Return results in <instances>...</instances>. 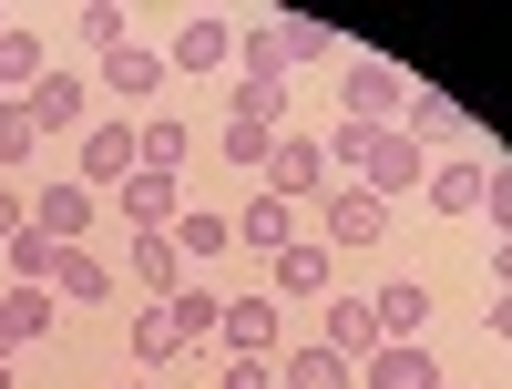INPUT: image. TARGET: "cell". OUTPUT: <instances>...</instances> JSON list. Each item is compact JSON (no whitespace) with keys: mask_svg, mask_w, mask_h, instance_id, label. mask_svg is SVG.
I'll use <instances>...</instances> for the list:
<instances>
[{"mask_svg":"<svg viewBox=\"0 0 512 389\" xmlns=\"http://www.w3.org/2000/svg\"><path fill=\"white\" fill-rule=\"evenodd\" d=\"M0 31H11V21H0Z\"/></svg>","mask_w":512,"mask_h":389,"instance_id":"60d3db41","label":"cell"},{"mask_svg":"<svg viewBox=\"0 0 512 389\" xmlns=\"http://www.w3.org/2000/svg\"><path fill=\"white\" fill-rule=\"evenodd\" d=\"M216 389H277V369H267V359H226Z\"/></svg>","mask_w":512,"mask_h":389,"instance_id":"d6a6232c","label":"cell"},{"mask_svg":"<svg viewBox=\"0 0 512 389\" xmlns=\"http://www.w3.org/2000/svg\"><path fill=\"white\" fill-rule=\"evenodd\" d=\"M318 349H338L349 369L379 349V318H369V297H328V338H318Z\"/></svg>","mask_w":512,"mask_h":389,"instance_id":"e0dca14e","label":"cell"},{"mask_svg":"<svg viewBox=\"0 0 512 389\" xmlns=\"http://www.w3.org/2000/svg\"><path fill=\"white\" fill-rule=\"evenodd\" d=\"M103 82H113L123 103H144V93H164V52H144V41H123V52L103 62Z\"/></svg>","mask_w":512,"mask_h":389,"instance_id":"44dd1931","label":"cell"},{"mask_svg":"<svg viewBox=\"0 0 512 389\" xmlns=\"http://www.w3.org/2000/svg\"><path fill=\"white\" fill-rule=\"evenodd\" d=\"M328 236L338 246H379L390 236V205H379L369 185H328Z\"/></svg>","mask_w":512,"mask_h":389,"instance_id":"ba28073f","label":"cell"},{"mask_svg":"<svg viewBox=\"0 0 512 389\" xmlns=\"http://www.w3.org/2000/svg\"><path fill=\"white\" fill-rule=\"evenodd\" d=\"M226 246H236L226 215H175V256H185V267H195V256H226Z\"/></svg>","mask_w":512,"mask_h":389,"instance_id":"f1b7e54d","label":"cell"},{"mask_svg":"<svg viewBox=\"0 0 512 389\" xmlns=\"http://www.w3.org/2000/svg\"><path fill=\"white\" fill-rule=\"evenodd\" d=\"M338 103H349V123L390 134V123L410 113V72H400V62H349V93H338Z\"/></svg>","mask_w":512,"mask_h":389,"instance_id":"6da1fadb","label":"cell"},{"mask_svg":"<svg viewBox=\"0 0 512 389\" xmlns=\"http://www.w3.org/2000/svg\"><path fill=\"white\" fill-rule=\"evenodd\" d=\"M277 389H359V369L308 338V349H287V359H277Z\"/></svg>","mask_w":512,"mask_h":389,"instance_id":"2e32d148","label":"cell"},{"mask_svg":"<svg viewBox=\"0 0 512 389\" xmlns=\"http://www.w3.org/2000/svg\"><path fill=\"white\" fill-rule=\"evenodd\" d=\"M0 389H11V359H0Z\"/></svg>","mask_w":512,"mask_h":389,"instance_id":"74e56055","label":"cell"},{"mask_svg":"<svg viewBox=\"0 0 512 389\" xmlns=\"http://www.w3.org/2000/svg\"><path fill=\"white\" fill-rule=\"evenodd\" d=\"M267 195H328V154H318V134H277V154H267Z\"/></svg>","mask_w":512,"mask_h":389,"instance_id":"5b68a950","label":"cell"},{"mask_svg":"<svg viewBox=\"0 0 512 389\" xmlns=\"http://www.w3.org/2000/svg\"><path fill=\"white\" fill-rule=\"evenodd\" d=\"M52 256H62L52 236H41V226H21L11 246H0V267H11V287H52Z\"/></svg>","mask_w":512,"mask_h":389,"instance_id":"cb8c5ba5","label":"cell"},{"mask_svg":"<svg viewBox=\"0 0 512 389\" xmlns=\"http://www.w3.org/2000/svg\"><path fill=\"white\" fill-rule=\"evenodd\" d=\"M359 185H369L379 205H390V195H420V185H431V164H420V144L390 123V134H369V164H359Z\"/></svg>","mask_w":512,"mask_h":389,"instance_id":"7a4b0ae2","label":"cell"},{"mask_svg":"<svg viewBox=\"0 0 512 389\" xmlns=\"http://www.w3.org/2000/svg\"><path fill=\"white\" fill-rule=\"evenodd\" d=\"M123 41H134V21H123L113 0H93V11H82V52H93V62H113Z\"/></svg>","mask_w":512,"mask_h":389,"instance_id":"4dcf8cb0","label":"cell"},{"mask_svg":"<svg viewBox=\"0 0 512 389\" xmlns=\"http://www.w3.org/2000/svg\"><path fill=\"white\" fill-rule=\"evenodd\" d=\"M502 287H512V246H502Z\"/></svg>","mask_w":512,"mask_h":389,"instance_id":"8d00e7d4","label":"cell"},{"mask_svg":"<svg viewBox=\"0 0 512 389\" xmlns=\"http://www.w3.org/2000/svg\"><path fill=\"white\" fill-rule=\"evenodd\" d=\"M431 215H482V195H492V164H431Z\"/></svg>","mask_w":512,"mask_h":389,"instance_id":"9a60e30c","label":"cell"},{"mask_svg":"<svg viewBox=\"0 0 512 389\" xmlns=\"http://www.w3.org/2000/svg\"><path fill=\"white\" fill-rule=\"evenodd\" d=\"M164 318H175V338L195 349V338H216V318H226V297H216V287H175V297H164Z\"/></svg>","mask_w":512,"mask_h":389,"instance_id":"603a6c76","label":"cell"},{"mask_svg":"<svg viewBox=\"0 0 512 389\" xmlns=\"http://www.w3.org/2000/svg\"><path fill=\"white\" fill-rule=\"evenodd\" d=\"M82 103H93V93H82V72H41V82H31V123H41V134H72Z\"/></svg>","mask_w":512,"mask_h":389,"instance_id":"ac0fdd59","label":"cell"},{"mask_svg":"<svg viewBox=\"0 0 512 389\" xmlns=\"http://www.w3.org/2000/svg\"><path fill=\"white\" fill-rule=\"evenodd\" d=\"M492 338H512V287H502V297H492Z\"/></svg>","mask_w":512,"mask_h":389,"instance_id":"d590c367","label":"cell"},{"mask_svg":"<svg viewBox=\"0 0 512 389\" xmlns=\"http://www.w3.org/2000/svg\"><path fill=\"white\" fill-rule=\"evenodd\" d=\"M82 164H93V175H134V123H82Z\"/></svg>","mask_w":512,"mask_h":389,"instance_id":"7402d4cb","label":"cell"},{"mask_svg":"<svg viewBox=\"0 0 512 389\" xmlns=\"http://www.w3.org/2000/svg\"><path fill=\"white\" fill-rule=\"evenodd\" d=\"M359 389H441V359L420 349V338H379L359 359Z\"/></svg>","mask_w":512,"mask_h":389,"instance_id":"277c9868","label":"cell"},{"mask_svg":"<svg viewBox=\"0 0 512 389\" xmlns=\"http://www.w3.org/2000/svg\"><path fill=\"white\" fill-rule=\"evenodd\" d=\"M21 226H31V195H21V185H0V246H11Z\"/></svg>","mask_w":512,"mask_h":389,"instance_id":"e575fe53","label":"cell"},{"mask_svg":"<svg viewBox=\"0 0 512 389\" xmlns=\"http://www.w3.org/2000/svg\"><path fill=\"white\" fill-rule=\"evenodd\" d=\"M31 226L52 236V246H82V236H93V185H82V175H52V185L31 195Z\"/></svg>","mask_w":512,"mask_h":389,"instance_id":"3957f363","label":"cell"},{"mask_svg":"<svg viewBox=\"0 0 512 389\" xmlns=\"http://www.w3.org/2000/svg\"><path fill=\"white\" fill-rule=\"evenodd\" d=\"M134 359H144V369H175V359H185V338H175V318H164V308L134 318Z\"/></svg>","mask_w":512,"mask_h":389,"instance_id":"f546056e","label":"cell"},{"mask_svg":"<svg viewBox=\"0 0 512 389\" xmlns=\"http://www.w3.org/2000/svg\"><path fill=\"white\" fill-rule=\"evenodd\" d=\"M369 318H379V338H420V328H431V287H420V277L369 287Z\"/></svg>","mask_w":512,"mask_h":389,"instance_id":"4fadbf2b","label":"cell"},{"mask_svg":"<svg viewBox=\"0 0 512 389\" xmlns=\"http://www.w3.org/2000/svg\"><path fill=\"white\" fill-rule=\"evenodd\" d=\"M277 297H328V246L297 236V246L277 256Z\"/></svg>","mask_w":512,"mask_h":389,"instance_id":"484cf974","label":"cell"},{"mask_svg":"<svg viewBox=\"0 0 512 389\" xmlns=\"http://www.w3.org/2000/svg\"><path fill=\"white\" fill-rule=\"evenodd\" d=\"M277 31V62H328V21H267Z\"/></svg>","mask_w":512,"mask_h":389,"instance_id":"1f68e13d","label":"cell"},{"mask_svg":"<svg viewBox=\"0 0 512 389\" xmlns=\"http://www.w3.org/2000/svg\"><path fill=\"white\" fill-rule=\"evenodd\" d=\"M31 154H41V123H31V103H0V185H11Z\"/></svg>","mask_w":512,"mask_h":389,"instance_id":"4316f807","label":"cell"},{"mask_svg":"<svg viewBox=\"0 0 512 389\" xmlns=\"http://www.w3.org/2000/svg\"><path fill=\"white\" fill-rule=\"evenodd\" d=\"M482 215H492V226L512 236V164H492V195H482Z\"/></svg>","mask_w":512,"mask_h":389,"instance_id":"836d02e7","label":"cell"},{"mask_svg":"<svg viewBox=\"0 0 512 389\" xmlns=\"http://www.w3.org/2000/svg\"><path fill=\"white\" fill-rule=\"evenodd\" d=\"M52 297H62V308H103V297H113V267H103L93 246H62V256H52Z\"/></svg>","mask_w":512,"mask_h":389,"instance_id":"7c38bea8","label":"cell"},{"mask_svg":"<svg viewBox=\"0 0 512 389\" xmlns=\"http://www.w3.org/2000/svg\"><path fill=\"white\" fill-rule=\"evenodd\" d=\"M41 72H52V62H41V31L11 21V31H0V103H31V82H41Z\"/></svg>","mask_w":512,"mask_h":389,"instance_id":"d6986e66","label":"cell"},{"mask_svg":"<svg viewBox=\"0 0 512 389\" xmlns=\"http://www.w3.org/2000/svg\"><path fill=\"white\" fill-rule=\"evenodd\" d=\"M226 226H236V236H246L256 256H287V246H297V205L256 185V195H246V215H226Z\"/></svg>","mask_w":512,"mask_h":389,"instance_id":"9c48e42d","label":"cell"},{"mask_svg":"<svg viewBox=\"0 0 512 389\" xmlns=\"http://www.w3.org/2000/svg\"><path fill=\"white\" fill-rule=\"evenodd\" d=\"M52 318H62L52 287H11V297H0V359H11L21 338H52Z\"/></svg>","mask_w":512,"mask_h":389,"instance_id":"5bb4252c","label":"cell"},{"mask_svg":"<svg viewBox=\"0 0 512 389\" xmlns=\"http://www.w3.org/2000/svg\"><path fill=\"white\" fill-rule=\"evenodd\" d=\"M185 154H195V134H185L175 113H144V123H134V164H144V175H175Z\"/></svg>","mask_w":512,"mask_h":389,"instance_id":"ffe728a7","label":"cell"},{"mask_svg":"<svg viewBox=\"0 0 512 389\" xmlns=\"http://www.w3.org/2000/svg\"><path fill=\"white\" fill-rule=\"evenodd\" d=\"M267 154H277V134H267V123L226 113V164H236V175H267Z\"/></svg>","mask_w":512,"mask_h":389,"instance_id":"83f0119b","label":"cell"},{"mask_svg":"<svg viewBox=\"0 0 512 389\" xmlns=\"http://www.w3.org/2000/svg\"><path fill=\"white\" fill-rule=\"evenodd\" d=\"M175 215H185V185L175 175H144V164L123 175V226H134V236H164Z\"/></svg>","mask_w":512,"mask_h":389,"instance_id":"8992f818","label":"cell"},{"mask_svg":"<svg viewBox=\"0 0 512 389\" xmlns=\"http://www.w3.org/2000/svg\"><path fill=\"white\" fill-rule=\"evenodd\" d=\"M216 338H226V359H267L277 349V297H226Z\"/></svg>","mask_w":512,"mask_h":389,"instance_id":"52a82bcc","label":"cell"},{"mask_svg":"<svg viewBox=\"0 0 512 389\" xmlns=\"http://www.w3.org/2000/svg\"><path fill=\"white\" fill-rule=\"evenodd\" d=\"M441 389H461V379H441Z\"/></svg>","mask_w":512,"mask_h":389,"instance_id":"ab89813d","label":"cell"},{"mask_svg":"<svg viewBox=\"0 0 512 389\" xmlns=\"http://www.w3.org/2000/svg\"><path fill=\"white\" fill-rule=\"evenodd\" d=\"M226 62H236V21H216V11L175 21V72H226Z\"/></svg>","mask_w":512,"mask_h":389,"instance_id":"30bf717a","label":"cell"},{"mask_svg":"<svg viewBox=\"0 0 512 389\" xmlns=\"http://www.w3.org/2000/svg\"><path fill=\"white\" fill-rule=\"evenodd\" d=\"M134 277L154 287V308H164V297L185 287V256H175V236H134Z\"/></svg>","mask_w":512,"mask_h":389,"instance_id":"d4e9b609","label":"cell"},{"mask_svg":"<svg viewBox=\"0 0 512 389\" xmlns=\"http://www.w3.org/2000/svg\"><path fill=\"white\" fill-rule=\"evenodd\" d=\"M123 389H154V379H123Z\"/></svg>","mask_w":512,"mask_h":389,"instance_id":"f35d334b","label":"cell"},{"mask_svg":"<svg viewBox=\"0 0 512 389\" xmlns=\"http://www.w3.org/2000/svg\"><path fill=\"white\" fill-rule=\"evenodd\" d=\"M400 134H410V144H461V134H472V113H461L451 93H431V82H410V113H400Z\"/></svg>","mask_w":512,"mask_h":389,"instance_id":"8fae6325","label":"cell"}]
</instances>
